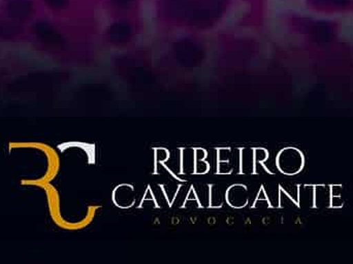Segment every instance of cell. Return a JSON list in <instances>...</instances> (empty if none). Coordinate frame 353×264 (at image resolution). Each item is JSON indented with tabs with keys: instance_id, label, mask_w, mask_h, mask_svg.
<instances>
[{
	"instance_id": "cell-1",
	"label": "cell",
	"mask_w": 353,
	"mask_h": 264,
	"mask_svg": "<svg viewBox=\"0 0 353 264\" xmlns=\"http://www.w3.org/2000/svg\"><path fill=\"white\" fill-rule=\"evenodd\" d=\"M39 10V0H0V28H12L33 20Z\"/></svg>"
},
{
	"instance_id": "cell-2",
	"label": "cell",
	"mask_w": 353,
	"mask_h": 264,
	"mask_svg": "<svg viewBox=\"0 0 353 264\" xmlns=\"http://www.w3.org/2000/svg\"><path fill=\"white\" fill-rule=\"evenodd\" d=\"M307 3L319 12H344L353 8V0H307Z\"/></svg>"
}]
</instances>
